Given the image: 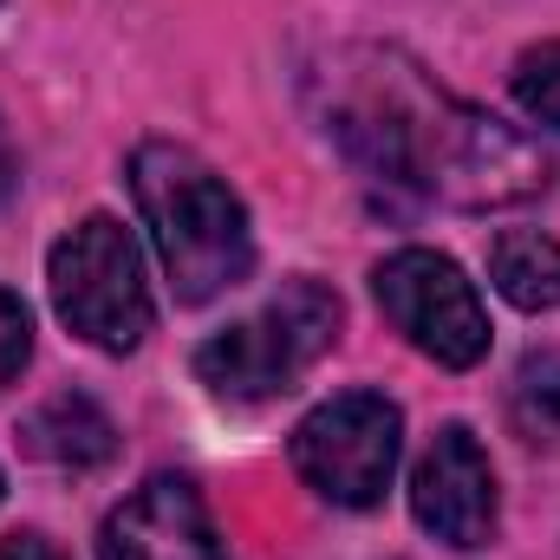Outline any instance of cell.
<instances>
[{"label": "cell", "instance_id": "obj_8", "mask_svg": "<svg viewBox=\"0 0 560 560\" xmlns=\"http://www.w3.org/2000/svg\"><path fill=\"white\" fill-rule=\"evenodd\" d=\"M98 560H229V548L189 476H150L105 515Z\"/></svg>", "mask_w": 560, "mask_h": 560}, {"label": "cell", "instance_id": "obj_10", "mask_svg": "<svg viewBox=\"0 0 560 560\" xmlns=\"http://www.w3.org/2000/svg\"><path fill=\"white\" fill-rule=\"evenodd\" d=\"M489 280L509 306L522 313H555L560 306V242L541 229H502L489 242Z\"/></svg>", "mask_w": 560, "mask_h": 560}, {"label": "cell", "instance_id": "obj_5", "mask_svg": "<svg viewBox=\"0 0 560 560\" xmlns=\"http://www.w3.org/2000/svg\"><path fill=\"white\" fill-rule=\"evenodd\" d=\"M405 456V411L385 392H339L293 423V469L332 509H378Z\"/></svg>", "mask_w": 560, "mask_h": 560}, {"label": "cell", "instance_id": "obj_7", "mask_svg": "<svg viewBox=\"0 0 560 560\" xmlns=\"http://www.w3.org/2000/svg\"><path fill=\"white\" fill-rule=\"evenodd\" d=\"M411 515L430 541H443L456 555H476L495 541L502 495H495V469H489V450L476 443V430L443 423L430 436V450L411 469Z\"/></svg>", "mask_w": 560, "mask_h": 560}, {"label": "cell", "instance_id": "obj_6", "mask_svg": "<svg viewBox=\"0 0 560 560\" xmlns=\"http://www.w3.org/2000/svg\"><path fill=\"white\" fill-rule=\"evenodd\" d=\"M372 293L385 306V319L418 346L423 359L469 372L489 359V306L476 293V280L463 275L450 255L436 248H398L372 268Z\"/></svg>", "mask_w": 560, "mask_h": 560}, {"label": "cell", "instance_id": "obj_4", "mask_svg": "<svg viewBox=\"0 0 560 560\" xmlns=\"http://www.w3.org/2000/svg\"><path fill=\"white\" fill-rule=\"evenodd\" d=\"M46 293L66 332H79L98 352H138L143 332L156 326V300L143 275L138 235L118 215H85L66 229L46 255Z\"/></svg>", "mask_w": 560, "mask_h": 560}, {"label": "cell", "instance_id": "obj_11", "mask_svg": "<svg viewBox=\"0 0 560 560\" xmlns=\"http://www.w3.org/2000/svg\"><path fill=\"white\" fill-rule=\"evenodd\" d=\"M515 105H522L535 125L560 131V39L528 46V52L515 59Z\"/></svg>", "mask_w": 560, "mask_h": 560}, {"label": "cell", "instance_id": "obj_13", "mask_svg": "<svg viewBox=\"0 0 560 560\" xmlns=\"http://www.w3.org/2000/svg\"><path fill=\"white\" fill-rule=\"evenodd\" d=\"M0 560H66V555H59L46 535H7V541H0Z\"/></svg>", "mask_w": 560, "mask_h": 560}, {"label": "cell", "instance_id": "obj_3", "mask_svg": "<svg viewBox=\"0 0 560 560\" xmlns=\"http://www.w3.org/2000/svg\"><path fill=\"white\" fill-rule=\"evenodd\" d=\"M339 346V293L319 280H287L275 300H261L248 319L222 326L196 346V378L222 405H268L293 392L326 352Z\"/></svg>", "mask_w": 560, "mask_h": 560}, {"label": "cell", "instance_id": "obj_9", "mask_svg": "<svg viewBox=\"0 0 560 560\" xmlns=\"http://www.w3.org/2000/svg\"><path fill=\"white\" fill-rule=\"evenodd\" d=\"M26 450L46 456V463H59V469H98L118 450V430H112V418L92 398L66 392V398H46L26 418Z\"/></svg>", "mask_w": 560, "mask_h": 560}, {"label": "cell", "instance_id": "obj_2", "mask_svg": "<svg viewBox=\"0 0 560 560\" xmlns=\"http://www.w3.org/2000/svg\"><path fill=\"white\" fill-rule=\"evenodd\" d=\"M131 196H138L143 235L170 275L183 306H202L255 275V229L242 196L222 170H209L189 143L150 138L131 150Z\"/></svg>", "mask_w": 560, "mask_h": 560}, {"label": "cell", "instance_id": "obj_12", "mask_svg": "<svg viewBox=\"0 0 560 560\" xmlns=\"http://www.w3.org/2000/svg\"><path fill=\"white\" fill-rule=\"evenodd\" d=\"M33 359V313L13 287H0V385H13Z\"/></svg>", "mask_w": 560, "mask_h": 560}, {"label": "cell", "instance_id": "obj_14", "mask_svg": "<svg viewBox=\"0 0 560 560\" xmlns=\"http://www.w3.org/2000/svg\"><path fill=\"white\" fill-rule=\"evenodd\" d=\"M20 189V163H13V143H7V125H0V202Z\"/></svg>", "mask_w": 560, "mask_h": 560}, {"label": "cell", "instance_id": "obj_1", "mask_svg": "<svg viewBox=\"0 0 560 560\" xmlns=\"http://www.w3.org/2000/svg\"><path fill=\"white\" fill-rule=\"evenodd\" d=\"M306 105L359 170L450 209H515L555 183L541 143L436 85L398 46H332L306 72Z\"/></svg>", "mask_w": 560, "mask_h": 560}, {"label": "cell", "instance_id": "obj_15", "mask_svg": "<svg viewBox=\"0 0 560 560\" xmlns=\"http://www.w3.org/2000/svg\"><path fill=\"white\" fill-rule=\"evenodd\" d=\"M0 495H7V476H0Z\"/></svg>", "mask_w": 560, "mask_h": 560}]
</instances>
